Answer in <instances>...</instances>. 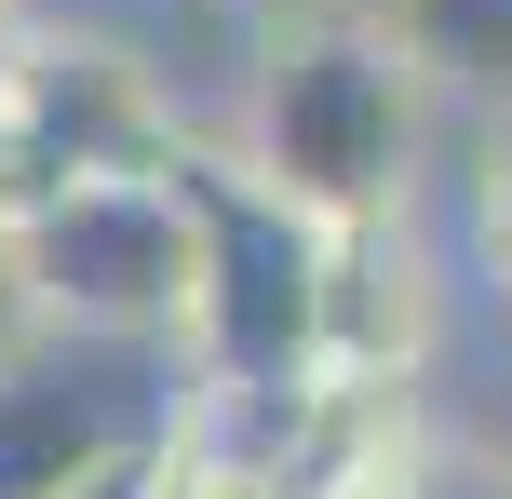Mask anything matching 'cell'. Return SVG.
<instances>
[{
  "label": "cell",
  "instance_id": "6da1fadb",
  "mask_svg": "<svg viewBox=\"0 0 512 499\" xmlns=\"http://www.w3.org/2000/svg\"><path fill=\"white\" fill-rule=\"evenodd\" d=\"M176 189L203 230V284H189L203 392H310L337 365V230L297 189H270L243 149H189V135H176Z\"/></svg>",
  "mask_w": 512,
  "mask_h": 499
},
{
  "label": "cell",
  "instance_id": "7a4b0ae2",
  "mask_svg": "<svg viewBox=\"0 0 512 499\" xmlns=\"http://www.w3.org/2000/svg\"><path fill=\"white\" fill-rule=\"evenodd\" d=\"M418 54L405 27H297V41H270V68H256V108H243V162L270 189H297L324 230H378L391 203H405V162H418Z\"/></svg>",
  "mask_w": 512,
  "mask_h": 499
},
{
  "label": "cell",
  "instance_id": "3957f363",
  "mask_svg": "<svg viewBox=\"0 0 512 499\" xmlns=\"http://www.w3.org/2000/svg\"><path fill=\"white\" fill-rule=\"evenodd\" d=\"M203 365L189 338H81V324H27L0 351V499H68L108 459L176 446Z\"/></svg>",
  "mask_w": 512,
  "mask_h": 499
},
{
  "label": "cell",
  "instance_id": "277c9868",
  "mask_svg": "<svg viewBox=\"0 0 512 499\" xmlns=\"http://www.w3.org/2000/svg\"><path fill=\"white\" fill-rule=\"evenodd\" d=\"M27 311L81 324V338H189V284H203V230H189L176 162L149 176H81L14 216Z\"/></svg>",
  "mask_w": 512,
  "mask_h": 499
},
{
  "label": "cell",
  "instance_id": "5b68a950",
  "mask_svg": "<svg viewBox=\"0 0 512 499\" xmlns=\"http://www.w3.org/2000/svg\"><path fill=\"white\" fill-rule=\"evenodd\" d=\"M176 162V108L149 95V68L108 41H14L0 54V203H54L81 176H149Z\"/></svg>",
  "mask_w": 512,
  "mask_h": 499
},
{
  "label": "cell",
  "instance_id": "8992f818",
  "mask_svg": "<svg viewBox=\"0 0 512 499\" xmlns=\"http://www.w3.org/2000/svg\"><path fill=\"white\" fill-rule=\"evenodd\" d=\"M391 27H405V54L432 81L512 108V0H391Z\"/></svg>",
  "mask_w": 512,
  "mask_h": 499
},
{
  "label": "cell",
  "instance_id": "52a82bcc",
  "mask_svg": "<svg viewBox=\"0 0 512 499\" xmlns=\"http://www.w3.org/2000/svg\"><path fill=\"white\" fill-rule=\"evenodd\" d=\"M405 499H512V459H486V446H432Z\"/></svg>",
  "mask_w": 512,
  "mask_h": 499
},
{
  "label": "cell",
  "instance_id": "ba28073f",
  "mask_svg": "<svg viewBox=\"0 0 512 499\" xmlns=\"http://www.w3.org/2000/svg\"><path fill=\"white\" fill-rule=\"evenodd\" d=\"M486 257H499V284H512V135L486 149Z\"/></svg>",
  "mask_w": 512,
  "mask_h": 499
},
{
  "label": "cell",
  "instance_id": "9c48e42d",
  "mask_svg": "<svg viewBox=\"0 0 512 499\" xmlns=\"http://www.w3.org/2000/svg\"><path fill=\"white\" fill-rule=\"evenodd\" d=\"M27 324H41V311H27V270H14V203H0V351H14Z\"/></svg>",
  "mask_w": 512,
  "mask_h": 499
}]
</instances>
